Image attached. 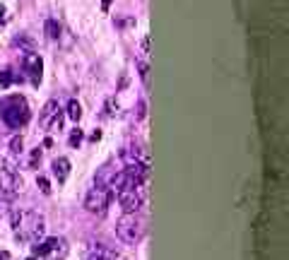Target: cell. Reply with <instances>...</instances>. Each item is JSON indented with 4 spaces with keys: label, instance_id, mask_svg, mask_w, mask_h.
<instances>
[{
    "label": "cell",
    "instance_id": "6da1fadb",
    "mask_svg": "<svg viewBox=\"0 0 289 260\" xmlns=\"http://www.w3.org/2000/svg\"><path fill=\"white\" fill-rule=\"evenodd\" d=\"M44 217L39 212H20V210L12 212V231L17 241L32 243L44 234Z\"/></svg>",
    "mask_w": 289,
    "mask_h": 260
},
{
    "label": "cell",
    "instance_id": "7a4b0ae2",
    "mask_svg": "<svg viewBox=\"0 0 289 260\" xmlns=\"http://www.w3.org/2000/svg\"><path fill=\"white\" fill-rule=\"evenodd\" d=\"M0 118L10 128H22L24 123L29 120V106H27L24 97L10 94V97L0 99Z\"/></svg>",
    "mask_w": 289,
    "mask_h": 260
},
{
    "label": "cell",
    "instance_id": "3957f363",
    "mask_svg": "<svg viewBox=\"0 0 289 260\" xmlns=\"http://www.w3.org/2000/svg\"><path fill=\"white\" fill-rule=\"evenodd\" d=\"M142 231H144V227H142V219L137 217V212H125L116 222V234L125 243H137L142 238Z\"/></svg>",
    "mask_w": 289,
    "mask_h": 260
},
{
    "label": "cell",
    "instance_id": "277c9868",
    "mask_svg": "<svg viewBox=\"0 0 289 260\" xmlns=\"http://www.w3.org/2000/svg\"><path fill=\"white\" fill-rule=\"evenodd\" d=\"M109 203H111V190L101 183L94 185L87 193V198H85V207H87V212H92V215H104Z\"/></svg>",
    "mask_w": 289,
    "mask_h": 260
},
{
    "label": "cell",
    "instance_id": "5b68a950",
    "mask_svg": "<svg viewBox=\"0 0 289 260\" xmlns=\"http://www.w3.org/2000/svg\"><path fill=\"white\" fill-rule=\"evenodd\" d=\"M22 188V178H17V173L0 169V203H12Z\"/></svg>",
    "mask_w": 289,
    "mask_h": 260
},
{
    "label": "cell",
    "instance_id": "8992f818",
    "mask_svg": "<svg viewBox=\"0 0 289 260\" xmlns=\"http://www.w3.org/2000/svg\"><path fill=\"white\" fill-rule=\"evenodd\" d=\"M142 188H144V185H140V188H125V190L118 193V203H121L123 212H137V210H140L142 198H144Z\"/></svg>",
    "mask_w": 289,
    "mask_h": 260
},
{
    "label": "cell",
    "instance_id": "52a82bcc",
    "mask_svg": "<svg viewBox=\"0 0 289 260\" xmlns=\"http://www.w3.org/2000/svg\"><path fill=\"white\" fill-rule=\"evenodd\" d=\"M39 125L44 130L48 128H60V106H58L56 99L46 101L41 108V116H39Z\"/></svg>",
    "mask_w": 289,
    "mask_h": 260
},
{
    "label": "cell",
    "instance_id": "ba28073f",
    "mask_svg": "<svg viewBox=\"0 0 289 260\" xmlns=\"http://www.w3.org/2000/svg\"><path fill=\"white\" fill-rule=\"evenodd\" d=\"M22 68L24 73L32 77V85H39L41 82V73H44V60H41V55L39 53H24L22 58Z\"/></svg>",
    "mask_w": 289,
    "mask_h": 260
},
{
    "label": "cell",
    "instance_id": "9c48e42d",
    "mask_svg": "<svg viewBox=\"0 0 289 260\" xmlns=\"http://www.w3.org/2000/svg\"><path fill=\"white\" fill-rule=\"evenodd\" d=\"M44 246H46V255H44L46 260H60V258H63V255L67 253L65 238L53 236V238H48V241H46Z\"/></svg>",
    "mask_w": 289,
    "mask_h": 260
},
{
    "label": "cell",
    "instance_id": "30bf717a",
    "mask_svg": "<svg viewBox=\"0 0 289 260\" xmlns=\"http://www.w3.org/2000/svg\"><path fill=\"white\" fill-rule=\"evenodd\" d=\"M67 173H70V162H67L65 157H58L56 162H53V176L58 178V183H65Z\"/></svg>",
    "mask_w": 289,
    "mask_h": 260
},
{
    "label": "cell",
    "instance_id": "8fae6325",
    "mask_svg": "<svg viewBox=\"0 0 289 260\" xmlns=\"http://www.w3.org/2000/svg\"><path fill=\"white\" fill-rule=\"evenodd\" d=\"M44 32L48 39H58V36H60V24H58V20H46Z\"/></svg>",
    "mask_w": 289,
    "mask_h": 260
},
{
    "label": "cell",
    "instance_id": "7c38bea8",
    "mask_svg": "<svg viewBox=\"0 0 289 260\" xmlns=\"http://www.w3.org/2000/svg\"><path fill=\"white\" fill-rule=\"evenodd\" d=\"M67 118H73V120H80L82 118V106H80V101H67Z\"/></svg>",
    "mask_w": 289,
    "mask_h": 260
},
{
    "label": "cell",
    "instance_id": "4fadbf2b",
    "mask_svg": "<svg viewBox=\"0 0 289 260\" xmlns=\"http://www.w3.org/2000/svg\"><path fill=\"white\" fill-rule=\"evenodd\" d=\"M67 142H70V147H78L80 142H82V130L75 128L73 133H70V138H67Z\"/></svg>",
    "mask_w": 289,
    "mask_h": 260
},
{
    "label": "cell",
    "instance_id": "5bb4252c",
    "mask_svg": "<svg viewBox=\"0 0 289 260\" xmlns=\"http://www.w3.org/2000/svg\"><path fill=\"white\" fill-rule=\"evenodd\" d=\"M12 80H15V75H12L10 70H3V73H0V87H10Z\"/></svg>",
    "mask_w": 289,
    "mask_h": 260
},
{
    "label": "cell",
    "instance_id": "9a60e30c",
    "mask_svg": "<svg viewBox=\"0 0 289 260\" xmlns=\"http://www.w3.org/2000/svg\"><path fill=\"white\" fill-rule=\"evenodd\" d=\"M36 185L41 188V193H44V195L51 193V183H48V178H44V176H39V178H36Z\"/></svg>",
    "mask_w": 289,
    "mask_h": 260
},
{
    "label": "cell",
    "instance_id": "2e32d148",
    "mask_svg": "<svg viewBox=\"0 0 289 260\" xmlns=\"http://www.w3.org/2000/svg\"><path fill=\"white\" fill-rule=\"evenodd\" d=\"M10 150L15 152V154H20V152H22V138H12Z\"/></svg>",
    "mask_w": 289,
    "mask_h": 260
},
{
    "label": "cell",
    "instance_id": "e0dca14e",
    "mask_svg": "<svg viewBox=\"0 0 289 260\" xmlns=\"http://www.w3.org/2000/svg\"><path fill=\"white\" fill-rule=\"evenodd\" d=\"M87 260H111V258H109V255H106L104 250H94V253H92V255H89Z\"/></svg>",
    "mask_w": 289,
    "mask_h": 260
},
{
    "label": "cell",
    "instance_id": "ac0fdd59",
    "mask_svg": "<svg viewBox=\"0 0 289 260\" xmlns=\"http://www.w3.org/2000/svg\"><path fill=\"white\" fill-rule=\"evenodd\" d=\"M32 253H34V258H36V255H41V258H44V255H46V246H44V243H36V246L32 248Z\"/></svg>",
    "mask_w": 289,
    "mask_h": 260
},
{
    "label": "cell",
    "instance_id": "d6986e66",
    "mask_svg": "<svg viewBox=\"0 0 289 260\" xmlns=\"http://www.w3.org/2000/svg\"><path fill=\"white\" fill-rule=\"evenodd\" d=\"M140 75H142V82L147 85V82H150V70H147V65H142V68H140Z\"/></svg>",
    "mask_w": 289,
    "mask_h": 260
},
{
    "label": "cell",
    "instance_id": "ffe728a7",
    "mask_svg": "<svg viewBox=\"0 0 289 260\" xmlns=\"http://www.w3.org/2000/svg\"><path fill=\"white\" fill-rule=\"evenodd\" d=\"M36 162H41V152L39 150H34V154H32V166H36Z\"/></svg>",
    "mask_w": 289,
    "mask_h": 260
},
{
    "label": "cell",
    "instance_id": "44dd1931",
    "mask_svg": "<svg viewBox=\"0 0 289 260\" xmlns=\"http://www.w3.org/2000/svg\"><path fill=\"white\" fill-rule=\"evenodd\" d=\"M109 8H111V0H101V10L106 12V10H109Z\"/></svg>",
    "mask_w": 289,
    "mask_h": 260
},
{
    "label": "cell",
    "instance_id": "7402d4cb",
    "mask_svg": "<svg viewBox=\"0 0 289 260\" xmlns=\"http://www.w3.org/2000/svg\"><path fill=\"white\" fill-rule=\"evenodd\" d=\"M5 20V8H3V5H0V22Z\"/></svg>",
    "mask_w": 289,
    "mask_h": 260
},
{
    "label": "cell",
    "instance_id": "603a6c76",
    "mask_svg": "<svg viewBox=\"0 0 289 260\" xmlns=\"http://www.w3.org/2000/svg\"><path fill=\"white\" fill-rule=\"evenodd\" d=\"M8 258H10V255H8V253L3 250V253H0V260H8Z\"/></svg>",
    "mask_w": 289,
    "mask_h": 260
},
{
    "label": "cell",
    "instance_id": "cb8c5ba5",
    "mask_svg": "<svg viewBox=\"0 0 289 260\" xmlns=\"http://www.w3.org/2000/svg\"><path fill=\"white\" fill-rule=\"evenodd\" d=\"M27 260H36V258H34V255H32V258H27Z\"/></svg>",
    "mask_w": 289,
    "mask_h": 260
}]
</instances>
